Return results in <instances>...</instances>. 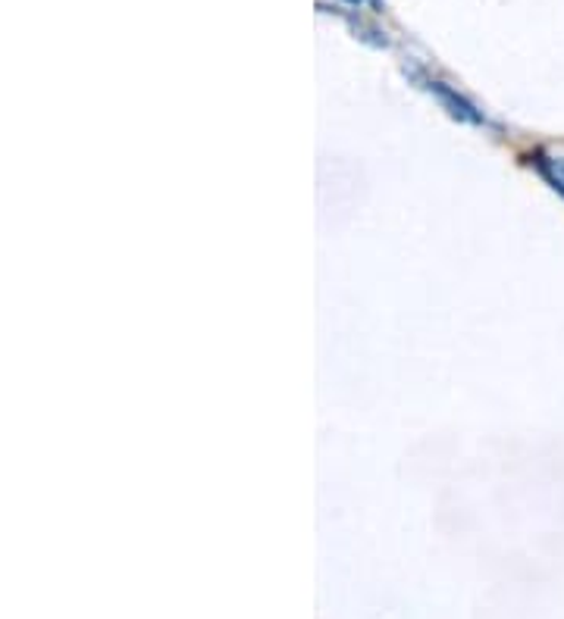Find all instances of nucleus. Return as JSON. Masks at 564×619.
<instances>
[{
    "label": "nucleus",
    "instance_id": "f257e3e1",
    "mask_svg": "<svg viewBox=\"0 0 564 619\" xmlns=\"http://www.w3.org/2000/svg\"><path fill=\"white\" fill-rule=\"evenodd\" d=\"M549 173H552V185L564 195V160H552V163H549Z\"/></svg>",
    "mask_w": 564,
    "mask_h": 619
},
{
    "label": "nucleus",
    "instance_id": "f03ea898",
    "mask_svg": "<svg viewBox=\"0 0 564 619\" xmlns=\"http://www.w3.org/2000/svg\"><path fill=\"white\" fill-rule=\"evenodd\" d=\"M348 3H360V0H348Z\"/></svg>",
    "mask_w": 564,
    "mask_h": 619
}]
</instances>
